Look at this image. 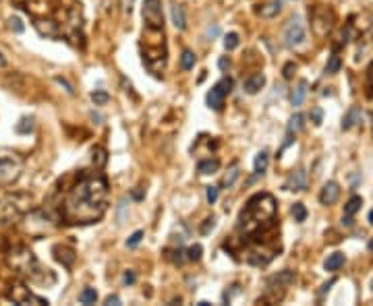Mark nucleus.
<instances>
[{"instance_id": "f257e3e1", "label": "nucleus", "mask_w": 373, "mask_h": 306, "mask_svg": "<svg viewBox=\"0 0 373 306\" xmlns=\"http://www.w3.org/2000/svg\"><path fill=\"white\" fill-rule=\"evenodd\" d=\"M108 209V180L98 172H83L66 192L63 217L68 224H93Z\"/></svg>"}, {"instance_id": "f03ea898", "label": "nucleus", "mask_w": 373, "mask_h": 306, "mask_svg": "<svg viewBox=\"0 0 373 306\" xmlns=\"http://www.w3.org/2000/svg\"><path fill=\"white\" fill-rule=\"evenodd\" d=\"M276 217V199L270 192H257L249 201L239 215L237 228L245 236H259L263 230L272 228Z\"/></svg>"}, {"instance_id": "7ed1b4c3", "label": "nucleus", "mask_w": 373, "mask_h": 306, "mask_svg": "<svg viewBox=\"0 0 373 306\" xmlns=\"http://www.w3.org/2000/svg\"><path fill=\"white\" fill-rule=\"evenodd\" d=\"M8 265H11L19 275L29 277L31 282H38V284H54V275H52L50 269H44L40 263L36 255L25 248V246H17L15 250H11L8 255Z\"/></svg>"}, {"instance_id": "20e7f679", "label": "nucleus", "mask_w": 373, "mask_h": 306, "mask_svg": "<svg viewBox=\"0 0 373 306\" xmlns=\"http://www.w3.org/2000/svg\"><path fill=\"white\" fill-rule=\"evenodd\" d=\"M31 209V197L27 195H8L0 201V222L15 224L27 215Z\"/></svg>"}, {"instance_id": "39448f33", "label": "nucleus", "mask_w": 373, "mask_h": 306, "mask_svg": "<svg viewBox=\"0 0 373 306\" xmlns=\"http://www.w3.org/2000/svg\"><path fill=\"white\" fill-rule=\"evenodd\" d=\"M23 165H25L23 157L17 151L0 149V186H8L19 180Z\"/></svg>"}, {"instance_id": "423d86ee", "label": "nucleus", "mask_w": 373, "mask_h": 306, "mask_svg": "<svg viewBox=\"0 0 373 306\" xmlns=\"http://www.w3.org/2000/svg\"><path fill=\"white\" fill-rule=\"evenodd\" d=\"M143 21L150 29H164V13L160 0H143Z\"/></svg>"}, {"instance_id": "0eeeda50", "label": "nucleus", "mask_w": 373, "mask_h": 306, "mask_svg": "<svg viewBox=\"0 0 373 306\" xmlns=\"http://www.w3.org/2000/svg\"><path fill=\"white\" fill-rule=\"evenodd\" d=\"M305 25H303V21L299 19V17H294V19H290L288 23H286L284 27V43L288 48H299L305 43Z\"/></svg>"}, {"instance_id": "6e6552de", "label": "nucleus", "mask_w": 373, "mask_h": 306, "mask_svg": "<svg viewBox=\"0 0 373 306\" xmlns=\"http://www.w3.org/2000/svg\"><path fill=\"white\" fill-rule=\"evenodd\" d=\"M11 298L15 304H27V302H33V304H48V300L40 298V296L31 294L27 287L21 286V284H15L13 290H11Z\"/></svg>"}, {"instance_id": "1a4fd4ad", "label": "nucleus", "mask_w": 373, "mask_h": 306, "mask_svg": "<svg viewBox=\"0 0 373 306\" xmlns=\"http://www.w3.org/2000/svg\"><path fill=\"white\" fill-rule=\"evenodd\" d=\"M294 279H297V275L292 273V271H280V273H276V275H272V277H267V282H265V286H267V292H272V290H286L288 286H292L294 284Z\"/></svg>"}, {"instance_id": "9d476101", "label": "nucleus", "mask_w": 373, "mask_h": 306, "mask_svg": "<svg viewBox=\"0 0 373 306\" xmlns=\"http://www.w3.org/2000/svg\"><path fill=\"white\" fill-rule=\"evenodd\" d=\"M338 197H340V186H338V182H334V180L326 182L324 188L319 190V203L326 205V207L334 205L336 201H338Z\"/></svg>"}, {"instance_id": "9b49d317", "label": "nucleus", "mask_w": 373, "mask_h": 306, "mask_svg": "<svg viewBox=\"0 0 373 306\" xmlns=\"http://www.w3.org/2000/svg\"><path fill=\"white\" fill-rule=\"evenodd\" d=\"M263 87H265V75L263 73H253L242 81V91L247 95H255V93L262 91Z\"/></svg>"}, {"instance_id": "f8f14e48", "label": "nucleus", "mask_w": 373, "mask_h": 306, "mask_svg": "<svg viewBox=\"0 0 373 306\" xmlns=\"http://www.w3.org/2000/svg\"><path fill=\"white\" fill-rule=\"evenodd\" d=\"M284 188H286V190H297V192L305 190V188H307V170L301 168V170H297V172H292L290 176H288V180H286Z\"/></svg>"}, {"instance_id": "ddd939ff", "label": "nucleus", "mask_w": 373, "mask_h": 306, "mask_svg": "<svg viewBox=\"0 0 373 306\" xmlns=\"http://www.w3.org/2000/svg\"><path fill=\"white\" fill-rule=\"evenodd\" d=\"M224 98H226V93L222 91V87H220V83H216L210 91H207V98H205V102H207V106H210L212 110H216V112H220L222 108H224Z\"/></svg>"}, {"instance_id": "4468645a", "label": "nucleus", "mask_w": 373, "mask_h": 306, "mask_svg": "<svg viewBox=\"0 0 373 306\" xmlns=\"http://www.w3.org/2000/svg\"><path fill=\"white\" fill-rule=\"evenodd\" d=\"M361 116H363V110L359 106H351L342 118V130H351L352 126H357L361 122Z\"/></svg>"}, {"instance_id": "2eb2a0df", "label": "nucleus", "mask_w": 373, "mask_h": 306, "mask_svg": "<svg viewBox=\"0 0 373 306\" xmlns=\"http://www.w3.org/2000/svg\"><path fill=\"white\" fill-rule=\"evenodd\" d=\"M170 15H172V23L178 31H185L187 29V17H185V8L180 4H172L170 6Z\"/></svg>"}, {"instance_id": "dca6fc26", "label": "nucleus", "mask_w": 373, "mask_h": 306, "mask_svg": "<svg viewBox=\"0 0 373 306\" xmlns=\"http://www.w3.org/2000/svg\"><path fill=\"white\" fill-rule=\"evenodd\" d=\"M282 11V2L280 0H270L267 4H263L262 8H259V15L263 17V19H274V17H278Z\"/></svg>"}, {"instance_id": "f3484780", "label": "nucleus", "mask_w": 373, "mask_h": 306, "mask_svg": "<svg viewBox=\"0 0 373 306\" xmlns=\"http://www.w3.org/2000/svg\"><path fill=\"white\" fill-rule=\"evenodd\" d=\"M54 255H56V259H58L65 267H71V265L75 263V250H73V248H66V246H54Z\"/></svg>"}, {"instance_id": "a211bd4d", "label": "nucleus", "mask_w": 373, "mask_h": 306, "mask_svg": "<svg viewBox=\"0 0 373 306\" xmlns=\"http://www.w3.org/2000/svg\"><path fill=\"white\" fill-rule=\"evenodd\" d=\"M220 170V162L218 160H212V157H207V160H201L197 163V172L203 174V176H210V174H216Z\"/></svg>"}, {"instance_id": "6ab92c4d", "label": "nucleus", "mask_w": 373, "mask_h": 306, "mask_svg": "<svg viewBox=\"0 0 373 306\" xmlns=\"http://www.w3.org/2000/svg\"><path fill=\"white\" fill-rule=\"evenodd\" d=\"M303 128H305V116H303L301 112H297V114H292V116H290L286 133H288V135H297V133H301Z\"/></svg>"}, {"instance_id": "aec40b11", "label": "nucleus", "mask_w": 373, "mask_h": 306, "mask_svg": "<svg viewBox=\"0 0 373 306\" xmlns=\"http://www.w3.org/2000/svg\"><path fill=\"white\" fill-rule=\"evenodd\" d=\"M344 261H346V257H344V252H332L328 259H326V263H324V267H326V271H338L342 265H344Z\"/></svg>"}, {"instance_id": "412c9836", "label": "nucleus", "mask_w": 373, "mask_h": 306, "mask_svg": "<svg viewBox=\"0 0 373 306\" xmlns=\"http://www.w3.org/2000/svg\"><path fill=\"white\" fill-rule=\"evenodd\" d=\"M305 95H307V81L303 79V81H299V85H297V89L292 91V106H301L303 103V100H305Z\"/></svg>"}, {"instance_id": "4be33fe9", "label": "nucleus", "mask_w": 373, "mask_h": 306, "mask_svg": "<svg viewBox=\"0 0 373 306\" xmlns=\"http://www.w3.org/2000/svg\"><path fill=\"white\" fill-rule=\"evenodd\" d=\"M91 162H93V165L95 168H104L106 165V162H108V153H106V149L104 147H95V149L91 151Z\"/></svg>"}, {"instance_id": "5701e85b", "label": "nucleus", "mask_w": 373, "mask_h": 306, "mask_svg": "<svg viewBox=\"0 0 373 306\" xmlns=\"http://www.w3.org/2000/svg\"><path fill=\"white\" fill-rule=\"evenodd\" d=\"M267 162H270L267 151H259L257 157H255V174L257 176H263V172L267 170Z\"/></svg>"}, {"instance_id": "b1692460", "label": "nucleus", "mask_w": 373, "mask_h": 306, "mask_svg": "<svg viewBox=\"0 0 373 306\" xmlns=\"http://www.w3.org/2000/svg\"><path fill=\"white\" fill-rule=\"evenodd\" d=\"M361 205H363V199L359 197V195H354V197H351L349 201H346V205H344V215H354L361 209Z\"/></svg>"}, {"instance_id": "393cba45", "label": "nucleus", "mask_w": 373, "mask_h": 306, "mask_svg": "<svg viewBox=\"0 0 373 306\" xmlns=\"http://www.w3.org/2000/svg\"><path fill=\"white\" fill-rule=\"evenodd\" d=\"M33 126H36V124H33V118H29V116H23L19 122H17L15 130H17V133H19V135H29L31 130H33Z\"/></svg>"}, {"instance_id": "a878e982", "label": "nucleus", "mask_w": 373, "mask_h": 306, "mask_svg": "<svg viewBox=\"0 0 373 306\" xmlns=\"http://www.w3.org/2000/svg\"><path fill=\"white\" fill-rule=\"evenodd\" d=\"M239 163H234L232 165V168L228 170V174H226V176H224V180H222V186L224 188H232L234 186V182H237V178H239Z\"/></svg>"}, {"instance_id": "bb28decb", "label": "nucleus", "mask_w": 373, "mask_h": 306, "mask_svg": "<svg viewBox=\"0 0 373 306\" xmlns=\"http://www.w3.org/2000/svg\"><path fill=\"white\" fill-rule=\"evenodd\" d=\"M95 300H98V292H95V287H85V290H81V294H79V302L81 304H95Z\"/></svg>"}, {"instance_id": "cd10ccee", "label": "nucleus", "mask_w": 373, "mask_h": 306, "mask_svg": "<svg viewBox=\"0 0 373 306\" xmlns=\"http://www.w3.org/2000/svg\"><path fill=\"white\" fill-rule=\"evenodd\" d=\"M195 54L191 50H183V54H180V66L185 68V71H191V68L195 66Z\"/></svg>"}, {"instance_id": "c85d7f7f", "label": "nucleus", "mask_w": 373, "mask_h": 306, "mask_svg": "<svg viewBox=\"0 0 373 306\" xmlns=\"http://www.w3.org/2000/svg\"><path fill=\"white\" fill-rule=\"evenodd\" d=\"M340 66H342V60H340V56H329V60H328V64H326V73L328 75H336L338 71H340Z\"/></svg>"}, {"instance_id": "c756f323", "label": "nucleus", "mask_w": 373, "mask_h": 306, "mask_svg": "<svg viewBox=\"0 0 373 306\" xmlns=\"http://www.w3.org/2000/svg\"><path fill=\"white\" fill-rule=\"evenodd\" d=\"M292 217H294V222H305L307 220V207L303 205V203H294L292 205Z\"/></svg>"}, {"instance_id": "7c9ffc66", "label": "nucleus", "mask_w": 373, "mask_h": 306, "mask_svg": "<svg viewBox=\"0 0 373 306\" xmlns=\"http://www.w3.org/2000/svg\"><path fill=\"white\" fill-rule=\"evenodd\" d=\"M91 102L95 103V106H106V103L110 102V95L106 91H102V89H95V91H91Z\"/></svg>"}, {"instance_id": "2f4dec72", "label": "nucleus", "mask_w": 373, "mask_h": 306, "mask_svg": "<svg viewBox=\"0 0 373 306\" xmlns=\"http://www.w3.org/2000/svg\"><path fill=\"white\" fill-rule=\"evenodd\" d=\"M143 230H137V232H133L131 236L127 238V248H137L141 244V240H143Z\"/></svg>"}, {"instance_id": "473e14b6", "label": "nucleus", "mask_w": 373, "mask_h": 306, "mask_svg": "<svg viewBox=\"0 0 373 306\" xmlns=\"http://www.w3.org/2000/svg\"><path fill=\"white\" fill-rule=\"evenodd\" d=\"M239 43H241V38H239V33H234V31L224 38V48H226L228 52L234 50V48H239Z\"/></svg>"}, {"instance_id": "72a5a7b5", "label": "nucleus", "mask_w": 373, "mask_h": 306, "mask_svg": "<svg viewBox=\"0 0 373 306\" xmlns=\"http://www.w3.org/2000/svg\"><path fill=\"white\" fill-rule=\"evenodd\" d=\"M8 29H11L13 33H23V31H25V25H23L21 17H11V19H8Z\"/></svg>"}, {"instance_id": "f704fd0d", "label": "nucleus", "mask_w": 373, "mask_h": 306, "mask_svg": "<svg viewBox=\"0 0 373 306\" xmlns=\"http://www.w3.org/2000/svg\"><path fill=\"white\" fill-rule=\"evenodd\" d=\"M309 118H311V122H313L315 126H322V122H324V110L319 108V106L311 108V114H309Z\"/></svg>"}, {"instance_id": "c9c22d12", "label": "nucleus", "mask_w": 373, "mask_h": 306, "mask_svg": "<svg viewBox=\"0 0 373 306\" xmlns=\"http://www.w3.org/2000/svg\"><path fill=\"white\" fill-rule=\"evenodd\" d=\"M201 252H203L201 244H193V246H189V250H187V259L189 261H199L201 259Z\"/></svg>"}, {"instance_id": "e433bc0d", "label": "nucleus", "mask_w": 373, "mask_h": 306, "mask_svg": "<svg viewBox=\"0 0 373 306\" xmlns=\"http://www.w3.org/2000/svg\"><path fill=\"white\" fill-rule=\"evenodd\" d=\"M185 252L183 250H180V248H175V250H166V257L172 261V263H175V265H180V263H183V261H185Z\"/></svg>"}, {"instance_id": "4c0bfd02", "label": "nucleus", "mask_w": 373, "mask_h": 306, "mask_svg": "<svg viewBox=\"0 0 373 306\" xmlns=\"http://www.w3.org/2000/svg\"><path fill=\"white\" fill-rule=\"evenodd\" d=\"M218 192H220V188H218V186H207V192H205V199H207V203H210V205H214L216 201H218Z\"/></svg>"}, {"instance_id": "58836bf2", "label": "nucleus", "mask_w": 373, "mask_h": 306, "mask_svg": "<svg viewBox=\"0 0 373 306\" xmlns=\"http://www.w3.org/2000/svg\"><path fill=\"white\" fill-rule=\"evenodd\" d=\"M214 228H216V217L212 215V217H207L205 224L201 225V234H203V236H207V234H210Z\"/></svg>"}, {"instance_id": "ea45409f", "label": "nucleus", "mask_w": 373, "mask_h": 306, "mask_svg": "<svg viewBox=\"0 0 373 306\" xmlns=\"http://www.w3.org/2000/svg\"><path fill=\"white\" fill-rule=\"evenodd\" d=\"M137 282V275H135V271H131V269H129V271H125V275H123V284L125 286H133Z\"/></svg>"}, {"instance_id": "a19ab883", "label": "nucleus", "mask_w": 373, "mask_h": 306, "mask_svg": "<svg viewBox=\"0 0 373 306\" xmlns=\"http://www.w3.org/2000/svg\"><path fill=\"white\" fill-rule=\"evenodd\" d=\"M294 71H297V64H294V62H286V64H284V68H282V75H284V79H290V77L294 75Z\"/></svg>"}, {"instance_id": "79ce46f5", "label": "nucleus", "mask_w": 373, "mask_h": 306, "mask_svg": "<svg viewBox=\"0 0 373 306\" xmlns=\"http://www.w3.org/2000/svg\"><path fill=\"white\" fill-rule=\"evenodd\" d=\"M56 83L58 85H63L65 89H66V93H71V95H75V89H73V85L66 81V79H63V77H56Z\"/></svg>"}, {"instance_id": "37998d69", "label": "nucleus", "mask_w": 373, "mask_h": 306, "mask_svg": "<svg viewBox=\"0 0 373 306\" xmlns=\"http://www.w3.org/2000/svg\"><path fill=\"white\" fill-rule=\"evenodd\" d=\"M104 304H108V306H118V304H120V298H118L116 294H110L108 298L104 300Z\"/></svg>"}, {"instance_id": "c03bdc74", "label": "nucleus", "mask_w": 373, "mask_h": 306, "mask_svg": "<svg viewBox=\"0 0 373 306\" xmlns=\"http://www.w3.org/2000/svg\"><path fill=\"white\" fill-rule=\"evenodd\" d=\"M218 66H220V71H224V73H226L228 68H230V60H228L226 56H222V58L218 60Z\"/></svg>"}, {"instance_id": "a18cd8bd", "label": "nucleus", "mask_w": 373, "mask_h": 306, "mask_svg": "<svg viewBox=\"0 0 373 306\" xmlns=\"http://www.w3.org/2000/svg\"><path fill=\"white\" fill-rule=\"evenodd\" d=\"M120 4H123V11H125V13H131V11H133L135 0H123V2H120Z\"/></svg>"}, {"instance_id": "49530a36", "label": "nucleus", "mask_w": 373, "mask_h": 306, "mask_svg": "<svg viewBox=\"0 0 373 306\" xmlns=\"http://www.w3.org/2000/svg\"><path fill=\"white\" fill-rule=\"evenodd\" d=\"M218 33H220V27H218V25H214V27L207 29V36H210V38H216Z\"/></svg>"}, {"instance_id": "de8ad7c7", "label": "nucleus", "mask_w": 373, "mask_h": 306, "mask_svg": "<svg viewBox=\"0 0 373 306\" xmlns=\"http://www.w3.org/2000/svg\"><path fill=\"white\" fill-rule=\"evenodd\" d=\"M334 284H336V279H329L328 284H324V286H322V292H319V294H326V292H328V290H329V287H332Z\"/></svg>"}, {"instance_id": "09e8293b", "label": "nucleus", "mask_w": 373, "mask_h": 306, "mask_svg": "<svg viewBox=\"0 0 373 306\" xmlns=\"http://www.w3.org/2000/svg\"><path fill=\"white\" fill-rule=\"evenodd\" d=\"M369 87L373 89V62H371V66H369Z\"/></svg>"}, {"instance_id": "8fccbe9b", "label": "nucleus", "mask_w": 373, "mask_h": 306, "mask_svg": "<svg viewBox=\"0 0 373 306\" xmlns=\"http://www.w3.org/2000/svg\"><path fill=\"white\" fill-rule=\"evenodd\" d=\"M6 66V58H4V54L0 52V68H4Z\"/></svg>"}, {"instance_id": "3c124183", "label": "nucleus", "mask_w": 373, "mask_h": 306, "mask_svg": "<svg viewBox=\"0 0 373 306\" xmlns=\"http://www.w3.org/2000/svg\"><path fill=\"white\" fill-rule=\"evenodd\" d=\"M133 197H135L137 201H141V199H143V192H141V190H135V192H133Z\"/></svg>"}, {"instance_id": "603ef678", "label": "nucleus", "mask_w": 373, "mask_h": 306, "mask_svg": "<svg viewBox=\"0 0 373 306\" xmlns=\"http://www.w3.org/2000/svg\"><path fill=\"white\" fill-rule=\"evenodd\" d=\"M367 248H369V252H373V238L369 240V244H367Z\"/></svg>"}, {"instance_id": "864d4df0", "label": "nucleus", "mask_w": 373, "mask_h": 306, "mask_svg": "<svg viewBox=\"0 0 373 306\" xmlns=\"http://www.w3.org/2000/svg\"><path fill=\"white\" fill-rule=\"evenodd\" d=\"M369 224L373 225V209H371V211H369Z\"/></svg>"}, {"instance_id": "5fc2aeb1", "label": "nucleus", "mask_w": 373, "mask_h": 306, "mask_svg": "<svg viewBox=\"0 0 373 306\" xmlns=\"http://www.w3.org/2000/svg\"><path fill=\"white\" fill-rule=\"evenodd\" d=\"M371 290H373V282H371Z\"/></svg>"}]
</instances>
